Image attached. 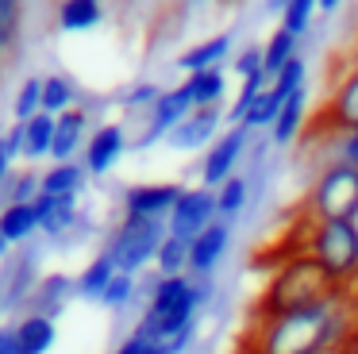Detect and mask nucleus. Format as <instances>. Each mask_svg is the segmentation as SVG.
<instances>
[{
  "label": "nucleus",
  "mask_w": 358,
  "mask_h": 354,
  "mask_svg": "<svg viewBox=\"0 0 358 354\" xmlns=\"http://www.w3.org/2000/svg\"><path fill=\"white\" fill-rule=\"evenodd\" d=\"M135 289H139V285H135L131 274H116V277H112V285L104 289L101 304L112 308V312H120V308H127V304L135 300Z\"/></svg>",
  "instance_id": "obj_36"
},
{
  "label": "nucleus",
  "mask_w": 358,
  "mask_h": 354,
  "mask_svg": "<svg viewBox=\"0 0 358 354\" xmlns=\"http://www.w3.org/2000/svg\"><path fill=\"white\" fill-rule=\"evenodd\" d=\"M358 212V169L347 162L320 166L308 189V215L312 220H355Z\"/></svg>",
  "instance_id": "obj_5"
},
{
  "label": "nucleus",
  "mask_w": 358,
  "mask_h": 354,
  "mask_svg": "<svg viewBox=\"0 0 358 354\" xmlns=\"http://www.w3.org/2000/svg\"><path fill=\"white\" fill-rule=\"evenodd\" d=\"M339 285L308 258V254H293L285 266L273 274V281L266 285L262 292V320H273V316L296 312V308L320 304V300L335 297Z\"/></svg>",
  "instance_id": "obj_3"
},
{
  "label": "nucleus",
  "mask_w": 358,
  "mask_h": 354,
  "mask_svg": "<svg viewBox=\"0 0 358 354\" xmlns=\"http://www.w3.org/2000/svg\"><path fill=\"white\" fill-rule=\"evenodd\" d=\"M73 100H78V85H73L70 77H62V73L43 77V112L62 115L73 108Z\"/></svg>",
  "instance_id": "obj_29"
},
{
  "label": "nucleus",
  "mask_w": 358,
  "mask_h": 354,
  "mask_svg": "<svg viewBox=\"0 0 358 354\" xmlns=\"http://www.w3.org/2000/svg\"><path fill=\"white\" fill-rule=\"evenodd\" d=\"M327 135H339V131H358V62L347 69V73L335 81L331 100L324 104V115L316 123Z\"/></svg>",
  "instance_id": "obj_13"
},
{
  "label": "nucleus",
  "mask_w": 358,
  "mask_h": 354,
  "mask_svg": "<svg viewBox=\"0 0 358 354\" xmlns=\"http://www.w3.org/2000/svg\"><path fill=\"white\" fill-rule=\"evenodd\" d=\"M350 223H355V235H358V212H355V220H350Z\"/></svg>",
  "instance_id": "obj_48"
},
{
  "label": "nucleus",
  "mask_w": 358,
  "mask_h": 354,
  "mask_svg": "<svg viewBox=\"0 0 358 354\" xmlns=\"http://www.w3.org/2000/svg\"><path fill=\"white\" fill-rule=\"evenodd\" d=\"M289 0H266V12H273V15H281V8H285Z\"/></svg>",
  "instance_id": "obj_44"
},
{
  "label": "nucleus",
  "mask_w": 358,
  "mask_h": 354,
  "mask_svg": "<svg viewBox=\"0 0 358 354\" xmlns=\"http://www.w3.org/2000/svg\"><path fill=\"white\" fill-rule=\"evenodd\" d=\"M55 20H58V31L85 35V31H93L104 23V4L101 0H58Z\"/></svg>",
  "instance_id": "obj_21"
},
{
  "label": "nucleus",
  "mask_w": 358,
  "mask_h": 354,
  "mask_svg": "<svg viewBox=\"0 0 358 354\" xmlns=\"http://www.w3.org/2000/svg\"><path fill=\"white\" fill-rule=\"evenodd\" d=\"M55 131H58V115H50V112H39L35 120H27V123H24V158H27V162L50 158Z\"/></svg>",
  "instance_id": "obj_24"
},
{
  "label": "nucleus",
  "mask_w": 358,
  "mask_h": 354,
  "mask_svg": "<svg viewBox=\"0 0 358 354\" xmlns=\"http://www.w3.org/2000/svg\"><path fill=\"white\" fill-rule=\"evenodd\" d=\"M4 308H8V300H4V289H0V312H4Z\"/></svg>",
  "instance_id": "obj_47"
},
{
  "label": "nucleus",
  "mask_w": 358,
  "mask_h": 354,
  "mask_svg": "<svg viewBox=\"0 0 358 354\" xmlns=\"http://www.w3.org/2000/svg\"><path fill=\"white\" fill-rule=\"evenodd\" d=\"M231 69H235V77H250V73H258V69H266L262 46H247V50H239L231 58Z\"/></svg>",
  "instance_id": "obj_38"
},
{
  "label": "nucleus",
  "mask_w": 358,
  "mask_h": 354,
  "mask_svg": "<svg viewBox=\"0 0 358 354\" xmlns=\"http://www.w3.org/2000/svg\"><path fill=\"white\" fill-rule=\"evenodd\" d=\"M4 143H8L12 158H24V123H12V127L4 131Z\"/></svg>",
  "instance_id": "obj_40"
},
{
  "label": "nucleus",
  "mask_w": 358,
  "mask_h": 354,
  "mask_svg": "<svg viewBox=\"0 0 358 354\" xmlns=\"http://www.w3.org/2000/svg\"><path fill=\"white\" fill-rule=\"evenodd\" d=\"M12 166H16V158H12L8 143H4V131H0V189L8 185V177H12Z\"/></svg>",
  "instance_id": "obj_41"
},
{
  "label": "nucleus",
  "mask_w": 358,
  "mask_h": 354,
  "mask_svg": "<svg viewBox=\"0 0 358 354\" xmlns=\"http://www.w3.org/2000/svg\"><path fill=\"white\" fill-rule=\"evenodd\" d=\"M304 115H308V89L293 92V97L285 100V108L278 112V120H273V127H270V143L289 146L293 139H301V131H304Z\"/></svg>",
  "instance_id": "obj_22"
},
{
  "label": "nucleus",
  "mask_w": 358,
  "mask_h": 354,
  "mask_svg": "<svg viewBox=\"0 0 358 354\" xmlns=\"http://www.w3.org/2000/svg\"><path fill=\"white\" fill-rule=\"evenodd\" d=\"M185 185L178 181H143L124 192V215L127 220H170L173 204L181 200Z\"/></svg>",
  "instance_id": "obj_10"
},
{
  "label": "nucleus",
  "mask_w": 358,
  "mask_h": 354,
  "mask_svg": "<svg viewBox=\"0 0 358 354\" xmlns=\"http://www.w3.org/2000/svg\"><path fill=\"white\" fill-rule=\"evenodd\" d=\"M127 150H131V139H127L124 123H101V127H93L85 150H81V166L89 169V177H104L120 166Z\"/></svg>",
  "instance_id": "obj_12"
},
{
  "label": "nucleus",
  "mask_w": 358,
  "mask_h": 354,
  "mask_svg": "<svg viewBox=\"0 0 358 354\" xmlns=\"http://www.w3.org/2000/svg\"><path fill=\"white\" fill-rule=\"evenodd\" d=\"M39 174L43 169H20V174L8 177V185H4V204H31L35 197H39Z\"/></svg>",
  "instance_id": "obj_33"
},
{
  "label": "nucleus",
  "mask_w": 358,
  "mask_h": 354,
  "mask_svg": "<svg viewBox=\"0 0 358 354\" xmlns=\"http://www.w3.org/2000/svg\"><path fill=\"white\" fill-rule=\"evenodd\" d=\"M193 4H212V0H193Z\"/></svg>",
  "instance_id": "obj_49"
},
{
  "label": "nucleus",
  "mask_w": 358,
  "mask_h": 354,
  "mask_svg": "<svg viewBox=\"0 0 358 354\" xmlns=\"http://www.w3.org/2000/svg\"><path fill=\"white\" fill-rule=\"evenodd\" d=\"M155 266H158V277H181V274H189V243H185V239H173L170 231H166L162 246H158Z\"/></svg>",
  "instance_id": "obj_30"
},
{
  "label": "nucleus",
  "mask_w": 358,
  "mask_h": 354,
  "mask_svg": "<svg viewBox=\"0 0 358 354\" xmlns=\"http://www.w3.org/2000/svg\"><path fill=\"white\" fill-rule=\"evenodd\" d=\"M85 185H89V169L81 162H55L50 169L39 174V192H47V197H78L81 200Z\"/></svg>",
  "instance_id": "obj_19"
},
{
  "label": "nucleus",
  "mask_w": 358,
  "mask_h": 354,
  "mask_svg": "<svg viewBox=\"0 0 358 354\" xmlns=\"http://www.w3.org/2000/svg\"><path fill=\"white\" fill-rule=\"evenodd\" d=\"M316 8L331 15V12H339V8H343V0H316Z\"/></svg>",
  "instance_id": "obj_43"
},
{
  "label": "nucleus",
  "mask_w": 358,
  "mask_h": 354,
  "mask_svg": "<svg viewBox=\"0 0 358 354\" xmlns=\"http://www.w3.org/2000/svg\"><path fill=\"white\" fill-rule=\"evenodd\" d=\"M335 354H347V346H343V351H335Z\"/></svg>",
  "instance_id": "obj_50"
},
{
  "label": "nucleus",
  "mask_w": 358,
  "mask_h": 354,
  "mask_svg": "<svg viewBox=\"0 0 358 354\" xmlns=\"http://www.w3.org/2000/svg\"><path fill=\"white\" fill-rule=\"evenodd\" d=\"M350 339H355L350 308L335 292V297L320 300V304L262 320L250 354H335Z\"/></svg>",
  "instance_id": "obj_1"
},
{
  "label": "nucleus",
  "mask_w": 358,
  "mask_h": 354,
  "mask_svg": "<svg viewBox=\"0 0 358 354\" xmlns=\"http://www.w3.org/2000/svg\"><path fill=\"white\" fill-rule=\"evenodd\" d=\"M158 354H166V351H158Z\"/></svg>",
  "instance_id": "obj_51"
},
{
  "label": "nucleus",
  "mask_w": 358,
  "mask_h": 354,
  "mask_svg": "<svg viewBox=\"0 0 358 354\" xmlns=\"http://www.w3.org/2000/svg\"><path fill=\"white\" fill-rule=\"evenodd\" d=\"M35 231H39L35 200H31V204H4V208H0V235L8 239V246H24Z\"/></svg>",
  "instance_id": "obj_23"
},
{
  "label": "nucleus",
  "mask_w": 358,
  "mask_h": 354,
  "mask_svg": "<svg viewBox=\"0 0 358 354\" xmlns=\"http://www.w3.org/2000/svg\"><path fill=\"white\" fill-rule=\"evenodd\" d=\"M12 327H16V351L20 354H47L50 346L58 343V327H55L50 316L27 312L24 320H16Z\"/></svg>",
  "instance_id": "obj_20"
},
{
  "label": "nucleus",
  "mask_w": 358,
  "mask_h": 354,
  "mask_svg": "<svg viewBox=\"0 0 358 354\" xmlns=\"http://www.w3.org/2000/svg\"><path fill=\"white\" fill-rule=\"evenodd\" d=\"M227 243H231V223H224V220H216L208 231H201V235L189 243V277H212L216 274V266L227 254Z\"/></svg>",
  "instance_id": "obj_14"
},
{
  "label": "nucleus",
  "mask_w": 358,
  "mask_h": 354,
  "mask_svg": "<svg viewBox=\"0 0 358 354\" xmlns=\"http://www.w3.org/2000/svg\"><path fill=\"white\" fill-rule=\"evenodd\" d=\"M89 112L85 108H70L58 115V131H55V146H50V162H78V154L89 143Z\"/></svg>",
  "instance_id": "obj_15"
},
{
  "label": "nucleus",
  "mask_w": 358,
  "mask_h": 354,
  "mask_svg": "<svg viewBox=\"0 0 358 354\" xmlns=\"http://www.w3.org/2000/svg\"><path fill=\"white\" fill-rule=\"evenodd\" d=\"M39 112H43V77H24L16 97H12V115H16V123H27Z\"/></svg>",
  "instance_id": "obj_31"
},
{
  "label": "nucleus",
  "mask_w": 358,
  "mask_h": 354,
  "mask_svg": "<svg viewBox=\"0 0 358 354\" xmlns=\"http://www.w3.org/2000/svg\"><path fill=\"white\" fill-rule=\"evenodd\" d=\"M212 300V277H158L150 300L143 308L135 335L155 343L166 354H181L193 343V327H196V312Z\"/></svg>",
  "instance_id": "obj_2"
},
{
  "label": "nucleus",
  "mask_w": 358,
  "mask_h": 354,
  "mask_svg": "<svg viewBox=\"0 0 358 354\" xmlns=\"http://www.w3.org/2000/svg\"><path fill=\"white\" fill-rule=\"evenodd\" d=\"M316 0H289L285 8H281V27L289 31V35L304 38L312 31V15H316Z\"/></svg>",
  "instance_id": "obj_34"
},
{
  "label": "nucleus",
  "mask_w": 358,
  "mask_h": 354,
  "mask_svg": "<svg viewBox=\"0 0 358 354\" xmlns=\"http://www.w3.org/2000/svg\"><path fill=\"white\" fill-rule=\"evenodd\" d=\"M0 354H20L16 351V327H0Z\"/></svg>",
  "instance_id": "obj_42"
},
{
  "label": "nucleus",
  "mask_w": 358,
  "mask_h": 354,
  "mask_svg": "<svg viewBox=\"0 0 358 354\" xmlns=\"http://www.w3.org/2000/svg\"><path fill=\"white\" fill-rule=\"evenodd\" d=\"M116 274H120V269L112 266V258L101 250L85 269H81L78 277H73V281H78V297H85V300H101V297H104V289L112 285V277H116Z\"/></svg>",
  "instance_id": "obj_26"
},
{
  "label": "nucleus",
  "mask_w": 358,
  "mask_h": 354,
  "mask_svg": "<svg viewBox=\"0 0 358 354\" xmlns=\"http://www.w3.org/2000/svg\"><path fill=\"white\" fill-rule=\"evenodd\" d=\"M193 108L196 104H193V97H189L185 81L173 85V89H166L162 97H158V104L143 115V120H147V127L131 139V150H150L155 143H166V135H170V131L178 127V123L193 112Z\"/></svg>",
  "instance_id": "obj_7"
},
{
  "label": "nucleus",
  "mask_w": 358,
  "mask_h": 354,
  "mask_svg": "<svg viewBox=\"0 0 358 354\" xmlns=\"http://www.w3.org/2000/svg\"><path fill=\"white\" fill-rule=\"evenodd\" d=\"M304 254L331 277L335 285L358 277V235L350 220H312Z\"/></svg>",
  "instance_id": "obj_4"
},
{
  "label": "nucleus",
  "mask_w": 358,
  "mask_h": 354,
  "mask_svg": "<svg viewBox=\"0 0 358 354\" xmlns=\"http://www.w3.org/2000/svg\"><path fill=\"white\" fill-rule=\"evenodd\" d=\"M162 85H150V81H139V85H131V89H127L124 92V108H127V112H131V115H147L150 112V108H155L158 104V97H162Z\"/></svg>",
  "instance_id": "obj_35"
},
{
  "label": "nucleus",
  "mask_w": 358,
  "mask_h": 354,
  "mask_svg": "<svg viewBox=\"0 0 358 354\" xmlns=\"http://www.w3.org/2000/svg\"><path fill=\"white\" fill-rule=\"evenodd\" d=\"M224 127H227L224 104H220V108H193V112H189L185 120L166 135V146L185 150V154L189 150H204V146H212L220 135H224Z\"/></svg>",
  "instance_id": "obj_11"
},
{
  "label": "nucleus",
  "mask_w": 358,
  "mask_h": 354,
  "mask_svg": "<svg viewBox=\"0 0 358 354\" xmlns=\"http://www.w3.org/2000/svg\"><path fill=\"white\" fill-rule=\"evenodd\" d=\"M185 89H189V97H193L196 108H220V104H224V92H227V73H224V69L189 73L185 77Z\"/></svg>",
  "instance_id": "obj_25"
},
{
  "label": "nucleus",
  "mask_w": 358,
  "mask_h": 354,
  "mask_svg": "<svg viewBox=\"0 0 358 354\" xmlns=\"http://www.w3.org/2000/svg\"><path fill=\"white\" fill-rule=\"evenodd\" d=\"M35 215H39L43 235L58 239L70 227H78V220H81L78 197H47V192H39V197H35Z\"/></svg>",
  "instance_id": "obj_17"
},
{
  "label": "nucleus",
  "mask_w": 358,
  "mask_h": 354,
  "mask_svg": "<svg viewBox=\"0 0 358 354\" xmlns=\"http://www.w3.org/2000/svg\"><path fill=\"white\" fill-rule=\"evenodd\" d=\"M327 139H331V162H347L358 169V131H339Z\"/></svg>",
  "instance_id": "obj_37"
},
{
  "label": "nucleus",
  "mask_w": 358,
  "mask_h": 354,
  "mask_svg": "<svg viewBox=\"0 0 358 354\" xmlns=\"http://www.w3.org/2000/svg\"><path fill=\"white\" fill-rule=\"evenodd\" d=\"M216 220H220V212H216V189L193 185V189H185V192H181V200L173 204L170 220H166V231H170L173 239L193 243V239L201 235V231H208Z\"/></svg>",
  "instance_id": "obj_8"
},
{
  "label": "nucleus",
  "mask_w": 358,
  "mask_h": 354,
  "mask_svg": "<svg viewBox=\"0 0 358 354\" xmlns=\"http://www.w3.org/2000/svg\"><path fill=\"white\" fill-rule=\"evenodd\" d=\"M247 200H250V181H247V174H235L231 181H224L216 189V212H220V220H224V223L239 220L243 208H247Z\"/></svg>",
  "instance_id": "obj_28"
},
{
  "label": "nucleus",
  "mask_w": 358,
  "mask_h": 354,
  "mask_svg": "<svg viewBox=\"0 0 358 354\" xmlns=\"http://www.w3.org/2000/svg\"><path fill=\"white\" fill-rule=\"evenodd\" d=\"M8 250H12V246H8V239H4V235H0V262H4V258H8Z\"/></svg>",
  "instance_id": "obj_45"
},
{
  "label": "nucleus",
  "mask_w": 358,
  "mask_h": 354,
  "mask_svg": "<svg viewBox=\"0 0 358 354\" xmlns=\"http://www.w3.org/2000/svg\"><path fill=\"white\" fill-rule=\"evenodd\" d=\"M231 46H235V35L231 31H220V35L189 46V50L178 58V69H185V77L189 73H204V69H220L227 58H231Z\"/></svg>",
  "instance_id": "obj_18"
},
{
  "label": "nucleus",
  "mask_w": 358,
  "mask_h": 354,
  "mask_svg": "<svg viewBox=\"0 0 358 354\" xmlns=\"http://www.w3.org/2000/svg\"><path fill=\"white\" fill-rule=\"evenodd\" d=\"M247 139H250L247 127H227L224 135L204 150V158H201V185L204 189H220L224 181H231V177L239 174V162H243V154H247Z\"/></svg>",
  "instance_id": "obj_9"
},
{
  "label": "nucleus",
  "mask_w": 358,
  "mask_h": 354,
  "mask_svg": "<svg viewBox=\"0 0 358 354\" xmlns=\"http://www.w3.org/2000/svg\"><path fill=\"white\" fill-rule=\"evenodd\" d=\"M166 239V223L162 220H120V227L108 235V246H104V254L112 258V266L120 269V274H139V269H147L150 262L158 258V246H162Z\"/></svg>",
  "instance_id": "obj_6"
},
{
  "label": "nucleus",
  "mask_w": 358,
  "mask_h": 354,
  "mask_svg": "<svg viewBox=\"0 0 358 354\" xmlns=\"http://www.w3.org/2000/svg\"><path fill=\"white\" fill-rule=\"evenodd\" d=\"M24 4L27 0H0V54H8L24 35Z\"/></svg>",
  "instance_id": "obj_32"
},
{
  "label": "nucleus",
  "mask_w": 358,
  "mask_h": 354,
  "mask_svg": "<svg viewBox=\"0 0 358 354\" xmlns=\"http://www.w3.org/2000/svg\"><path fill=\"white\" fill-rule=\"evenodd\" d=\"M301 43L304 38H296V35H289L285 27H278L270 38H266V46H262V58H266V73H281V69L289 66L293 58H301Z\"/></svg>",
  "instance_id": "obj_27"
},
{
  "label": "nucleus",
  "mask_w": 358,
  "mask_h": 354,
  "mask_svg": "<svg viewBox=\"0 0 358 354\" xmlns=\"http://www.w3.org/2000/svg\"><path fill=\"white\" fill-rule=\"evenodd\" d=\"M347 354H358V331H355V339L347 343Z\"/></svg>",
  "instance_id": "obj_46"
},
{
  "label": "nucleus",
  "mask_w": 358,
  "mask_h": 354,
  "mask_svg": "<svg viewBox=\"0 0 358 354\" xmlns=\"http://www.w3.org/2000/svg\"><path fill=\"white\" fill-rule=\"evenodd\" d=\"M73 297H78V281H73V277H66V274H47V277H39V285H35L31 300H27V312L58 320V316H62V308L70 304Z\"/></svg>",
  "instance_id": "obj_16"
},
{
  "label": "nucleus",
  "mask_w": 358,
  "mask_h": 354,
  "mask_svg": "<svg viewBox=\"0 0 358 354\" xmlns=\"http://www.w3.org/2000/svg\"><path fill=\"white\" fill-rule=\"evenodd\" d=\"M112 354H158V346H155V343H147V339H139V335L131 331V335H127Z\"/></svg>",
  "instance_id": "obj_39"
}]
</instances>
